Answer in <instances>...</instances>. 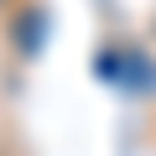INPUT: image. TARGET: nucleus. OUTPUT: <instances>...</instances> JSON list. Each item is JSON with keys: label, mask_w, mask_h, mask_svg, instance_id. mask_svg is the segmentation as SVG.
I'll list each match as a JSON object with an SVG mask.
<instances>
[{"label": "nucleus", "mask_w": 156, "mask_h": 156, "mask_svg": "<svg viewBox=\"0 0 156 156\" xmlns=\"http://www.w3.org/2000/svg\"><path fill=\"white\" fill-rule=\"evenodd\" d=\"M99 73L109 78V83H120V89H146V83H156V68H151L146 57H135V52H104Z\"/></svg>", "instance_id": "obj_1"}]
</instances>
